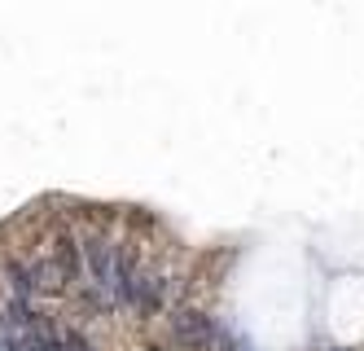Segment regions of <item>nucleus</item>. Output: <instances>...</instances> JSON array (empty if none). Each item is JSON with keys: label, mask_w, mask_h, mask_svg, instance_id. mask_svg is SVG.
I'll use <instances>...</instances> for the list:
<instances>
[{"label": "nucleus", "mask_w": 364, "mask_h": 351, "mask_svg": "<svg viewBox=\"0 0 364 351\" xmlns=\"http://www.w3.org/2000/svg\"><path fill=\"white\" fill-rule=\"evenodd\" d=\"M215 334H220V325L202 308H180L171 316V338H176V347H185V351H211Z\"/></svg>", "instance_id": "nucleus-1"}, {"label": "nucleus", "mask_w": 364, "mask_h": 351, "mask_svg": "<svg viewBox=\"0 0 364 351\" xmlns=\"http://www.w3.org/2000/svg\"><path fill=\"white\" fill-rule=\"evenodd\" d=\"M163 308H167V277L154 273V268H145V273L136 277V290H132V312L159 316Z\"/></svg>", "instance_id": "nucleus-2"}, {"label": "nucleus", "mask_w": 364, "mask_h": 351, "mask_svg": "<svg viewBox=\"0 0 364 351\" xmlns=\"http://www.w3.org/2000/svg\"><path fill=\"white\" fill-rule=\"evenodd\" d=\"M48 259L58 263V273L66 277V285H70V281H80V273H84V241H75L70 233H58V237H53V251H48Z\"/></svg>", "instance_id": "nucleus-3"}, {"label": "nucleus", "mask_w": 364, "mask_h": 351, "mask_svg": "<svg viewBox=\"0 0 364 351\" xmlns=\"http://www.w3.org/2000/svg\"><path fill=\"white\" fill-rule=\"evenodd\" d=\"M31 285H36V294H62L66 290V277L58 273V263L44 255V259L31 263Z\"/></svg>", "instance_id": "nucleus-4"}, {"label": "nucleus", "mask_w": 364, "mask_h": 351, "mask_svg": "<svg viewBox=\"0 0 364 351\" xmlns=\"http://www.w3.org/2000/svg\"><path fill=\"white\" fill-rule=\"evenodd\" d=\"M5 281H9V290H14V299H18V303H27L31 294H36V285H31V263L9 259V263H5Z\"/></svg>", "instance_id": "nucleus-5"}, {"label": "nucleus", "mask_w": 364, "mask_h": 351, "mask_svg": "<svg viewBox=\"0 0 364 351\" xmlns=\"http://www.w3.org/2000/svg\"><path fill=\"white\" fill-rule=\"evenodd\" d=\"M211 351H250V347H246V338H237L232 330H224V325H220V334H215V347H211Z\"/></svg>", "instance_id": "nucleus-6"}, {"label": "nucleus", "mask_w": 364, "mask_h": 351, "mask_svg": "<svg viewBox=\"0 0 364 351\" xmlns=\"http://www.w3.org/2000/svg\"><path fill=\"white\" fill-rule=\"evenodd\" d=\"M0 325H5V312H0Z\"/></svg>", "instance_id": "nucleus-7"}]
</instances>
